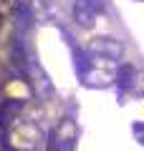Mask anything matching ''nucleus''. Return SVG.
<instances>
[{"label": "nucleus", "instance_id": "nucleus-1", "mask_svg": "<svg viewBox=\"0 0 144 151\" xmlns=\"http://www.w3.org/2000/svg\"><path fill=\"white\" fill-rule=\"evenodd\" d=\"M81 76H84L86 86H94V88L109 86L111 81H116V63L104 60V58H94L89 60V65H81Z\"/></svg>", "mask_w": 144, "mask_h": 151}, {"label": "nucleus", "instance_id": "nucleus-2", "mask_svg": "<svg viewBox=\"0 0 144 151\" xmlns=\"http://www.w3.org/2000/svg\"><path fill=\"white\" fill-rule=\"evenodd\" d=\"M79 139V126L73 119H61L48 134V151H73Z\"/></svg>", "mask_w": 144, "mask_h": 151}, {"label": "nucleus", "instance_id": "nucleus-7", "mask_svg": "<svg viewBox=\"0 0 144 151\" xmlns=\"http://www.w3.org/2000/svg\"><path fill=\"white\" fill-rule=\"evenodd\" d=\"M13 13H15V25H18V30H20V33H25V30H31V28H33L36 15H33V8H31L28 0H18Z\"/></svg>", "mask_w": 144, "mask_h": 151}, {"label": "nucleus", "instance_id": "nucleus-6", "mask_svg": "<svg viewBox=\"0 0 144 151\" xmlns=\"http://www.w3.org/2000/svg\"><path fill=\"white\" fill-rule=\"evenodd\" d=\"M10 139H13L15 146L36 149L38 141H41V131H38V126H33V124H23V126H18V129L10 131Z\"/></svg>", "mask_w": 144, "mask_h": 151}, {"label": "nucleus", "instance_id": "nucleus-4", "mask_svg": "<svg viewBox=\"0 0 144 151\" xmlns=\"http://www.w3.org/2000/svg\"><path fill=\"white\" fill-rule=\"evenodd\" d=\"M25 73H28V81H31V86H33V91H36L38 98L53 96V83H51L48 73L41 68V63L33 55H25Z\"/></svg>", "mask_w": 144, "mask_h": 151}, {"label": "nucleus", "instance_id": "nucleus-5", "mask_svg": "<svg viewBox=\"0 0 144 151\" xmlns=\"http://www.w3.org/2000/svg\"><path fill=\"white\" fill-rule=\"evenodd\" d=\"M104 10V0H73V20L81 28H91Z\"/></svg>", "mask_w": 144, "mask_h": 151}, {"label": "nucleus", "instance_id": "nucleus-3", "mask_svg": "<svg viewBox=\"0 0 144 151\" xmlns=\"http://www.w3.org/2000/svg\"><path fill=\"white\" fill-rule=\"evenodd\" d=\"M86 53L91 58H104V60H114L116 63V58H121V53H124V45H121V40H116L111 35H96L89 40Z\"/></svg>", "mask_w": 144, "mask_h": 151}]
</instances>
